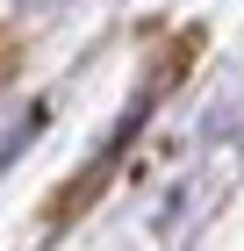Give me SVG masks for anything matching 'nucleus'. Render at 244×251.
I'll return each instance as SVG.
<instances>
[{
	"label": "nucleus",
	"instance_id": "nucleus-1",
	"mask_svg": "<svg viewBox=\"0 0 244 251\" xmlns=\"http://www.w3.org/2000/svg\"><path fill=\"white\" fill-rule=\"evenodd\" d=\"M43 122H51V100H29V108H22V122L7 129V144H0V165H7L15 151H29V136H36Z\"/></svg>",
	"mask_w": 244,
	"mask_h": 251
}]
</instances>
